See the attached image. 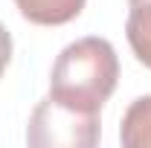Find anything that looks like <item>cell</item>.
I'll return each instance as SVG.
<instances>
[{
    "instance_id": "277c9868",
    "label": "cell",
    "mask_w": 151,
    "mask_h": 148,
    "mask_svg": "<svg viewBox=\"0 0 151 148\" xmlns=\"http://www.w3.org/2000/svg\"><path fill=\"white\" fill-rule=\"evenodd\" d=\"M125 38L137 61L151 70V0H128Z\"/></svg>"
},
{
    "instance_id": "8992f818",
    "label": "cell",
    "mask_w": 151,
    "mask_h": 148,
    "mask_svg": "<svg viewBox=\"0 0 151 148\" xmlns=\"http://www.w3.org/2000/svg\"><path fill=\"white\" fill-rule=\"evenodd\" d=\"M12 50H15L12 35H9V29L0 23V78H3V73H6V67L12 64Z\"/></svg>"
},
{
    "instance_id": "7a4b0ae2",
    "label": "cell",
    "mask_w": 151,
    "mask_h": 148,
    "mask_svg": "<svg viewBox=\"0 0 151 148\" xmlns=\"http://www.w3.org/2000/svg\"><path fill=\"white\" fill-rule=\"evenodd\" d=\"M102 137V116L78 111L50 93L35 105L26 125V142L35 148H93Z\"/></svg>"
},
{
    "instance_id": "5b68a950",
    "label": "cell",
    "mask_w": 151,
    "mask_h": 148,
    "mask_svg": "<svg viewBox=\"0 0 151 148\" xmlns=\"http://www.w3.org/2000/svg\"><path fill=\"white\" fill-rule=\"evenodd\" d=\"M119 139L125 148H151V96H139L128 105L119 122Z\"/></svg>"
},
{
    "instance_id": "3957f363",
    "label": "cell",
    "mask_w": 151,
    "mask_h": 148,
    "mask_svg": "<svg viewBox=\"0 0 151 148\" xmlns=\"http://www.w3.org/2000/svg\"><path fill=\"white\" fill-rule=\"evenodd\" d=\"M15 6L35 26H64L84 12L87 0H15Z\"/></svg>"
},
{
    "instance_id": "6da1fadb",
    "label": "cell",
    "mask_w": 151,
    "mask_h": 148,
    "mask_svg": "<svg viewBox=\"0 0 151 148\" xmlns=\"http://www.w3.org/2000/svg\"><path fill=\"white\" fill-rule=\"evenodd\" d=\"M119 81V58L108 38L87 35L67 44L50 70V96L78 108L102 111Z\"/></svg>"
}]
</instances>
